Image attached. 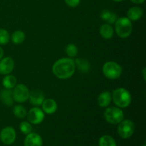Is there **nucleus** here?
Segmentation results:
<instances>
[{
  "label": "nucleus",
  "mask_w": 146,
  "mask_h": 146,
  "mask_svg": "<svg viewBox=\"0 0 146 146\" xmlns=\"http://www.w3.org/2000/svg\"><path fill=\"white\" fill-rule=\"evenodd\" d=\"M75 64L78 66V69L82 72H88L90 69V64L88 61L82 58H77L75 61Z\"/></svg>",
  "instance_id": "nucleus-22"
},
{
  "label": "nucleus",
  "mask_w": 146,
  "mask_h": 146,
  "mask_svg": "<svg viewBox=\"0 0 146 146\" xmlns=\"http://www.w3.org/2000/svg\"><path fill=\"white\" fill-rule=\"evenodd\" d=\"M2 84L4 87L7 89H11L17 85V79L12 75H7L2 80Z\"/></svg>",
  "instance_id": "nucleus-19"
},
{
  "label": "nucleus",
  "mask_w": 146,
  "mask_h": 146,
  "mask_svg": "<svg viewBox=\"0 0 146 146\" xmlns=\"http://www.w3.org/2000/svg\"><path fill=\"white\" fill-rule=\"evenodd\" d=\"M111 99H112V96H111V93L109 91H104L98 96L97 101L99 106L105 108L111 104Z\"/></svg>",
  "instance_id": "nucleus-16"
},
{
  "label": "nucleus",
  "mask_w": 146,
  "mask_h": 146,
  "mask_svg": "<svg viewBox=\"0 0 146 146\" xmlns=\"http://www.w3.org/2000/svg\"><path fill=\"white\" fill-rule=\"evenodd\" d=\"M0 99L2 101L4 104H5L7 106H11L14 103V98H13L12 91L11 89H5L1 90L0 92Z\"/></svg>",
  "instance_id": "nucleus-13"
},
{
  "label": "nucleus",
  "mask_w": 146,
  "mask_h": 146,
  "mask_svg": "<svg viewBox=\"0 0 146 146\" xmlns=\"http://www.w3.org/2000/svg\"><path fill=\"white\" fill-rule=\"evenodd\" d=\"M24 146H42L43 141L41 137L35 133L27 134L24 141Z\"/></svg>",
  "instance_id": "nucleus-11"
},
{
  "label": "nucleus",
  "mask_w": 146,
  "mask_h": 146,
  "mask_svg": "<svg viewBox=\"0 0 146 146\" xmlns=\"http://www.w3.org/2000/svg\"><path fill=\"white\" fill-rule=\"evenodd\" d=\"M115 29L116 34L120 38H127L132 33V23L127 17H121L118 19L115 22Z\"/></svg>",
  "instance_id": "nucleus-3"
},
{
  "label": "nucleus",
  "mask_w": 146,
  "mask_h": 146,
  "mask_svg": "<svg viewBox=\"0 0 146 146\" xmlns=\"http://www.w3.org/2000/svg\"><path fill=\"white\" fill-rule=\"evenodd\" d=\"M30 103L34 106H40L44 101V96L41 91H33L29 93V97Z\"/></svg>",
  "instance_id": "nucleus-14"
},
{
  "label": "nucleus",
  "mask_w": 146,
  "mask_h": 146,
  "mask_svg": "<svg viewBox=\"0 0 146 146\" xmlns=\"http://www.w3.org/2000/svg\"><path fill=\"white\" fill-rule=\"evenodd\" d=\"M98 145L99 146H117L113 138L108 135L101 136L98 141Z\"/></svg>",
  "instance_id": "nucleus-20"
},
{
  "label": "nucleus",
  "mask_w": 146,
  "mask_h": 146,
  "mask_svg": "<svg viewBox=\"0 0 146 146\" xmlns=\"http://www.w3.org/2000/svg\"><path fill=\"white\" fill-rule=\"evenodd\" d=\"M25 34L22 31H16L13 33L11 36V41L14 44H20L25 40Z\"/></svg>",
  "instance_id": "nucleus-21"
},
{
  "label": "nucleus",
  "mask_w": 146,
  "mask_h": 146,
  "mask_svg": "<svg viewBox=\"0 0 146 146\" xmlns=\"http://www.w3.org/2000/svg\"><path fill=\"white\" fill-rule=\"evenodd\" d=\"M104 75L108 79L115 80L121 77L122 74V68L121 66L114 61H108L103 66Z\"/></svg>",
  "instance_id": "nucleus-4"
},
{
  "label": "nucleus",
  "mask_w": 146,
  "mask_h": 146,
  "mask_svg": "<svg viewBox=\"0 0 146 146\" xmlns=\"http://www.w3.org/2000/svg\"><path fill=\"white\" fill-rule=\"evenodd\" d=\"M104 118L106 121L111 124H118L123 120V112L119 108L111 107L107 108L104 111Z\"/></svg>",
  "instance_id": "nucleus-5"
},
{
  "label": "nucleus",
  "mask_w": 146,
  "mask_h": 146,
  "mask_svg": "<svg viewBox=\"0 0 146 146\" xmlns=\"http://www.w3.org/2000/svg\"><path fill=\"white\" fill-rule=\"evenodd\" d=\"M113 1H116V2H121V1H124V0H113Z\"/></svg>",
  "instance_id": "nucleus-31"
},
{
  "label": "nucleus",
  "mask_w": 146,
  "mask_h": 146,
  "mask_svg": "<svg viewBox=\"0 0 146 146\" xmlns=\"http://www.w3.org/2000/svg\"><path fill=\"white\" fill-rule=\"evenodd\" d=\"M27 118L31 123L35 125L40 124L44 119V111L37 107H34L27 113Z\"/></svg>",
  "instance_id": "nucleus-9"
},
{
  "label": "nucleus",
  "mask_w": 146,
  "mask_h": 146,
  "mask_svg": "<svg viewBox=\"0 0 146 146\" xmlns=\"http://www.w3.org/2000/svg\"><path fill=\"white\" fill-rule=\"evenodd\" d=\"M29 88L24 84H18L14 86L12 91L14 101L17 103H24L29 97Z\"/></svg>",
  "instance_id": "nucleus-7"
},
{
  "label": "nucleus",
  "mask_w": 146,
  "mask_h": 146,
  "mask_svg": "<svg viewBox=\"0 0 146 146\" xmlns=\"http://www.w3.org/2000/svg\"><path fill=\"white\" fill-rule=\"evenodd\" d=\"M19 128L21 132L24 134H25V135L30 133L32 131V126H31V125L29 123L27 122V121H23V122H21L20 123Z\"/></svg>",
  "instance_id": "nucleus-26"
},
{
  "label": "nucleus",
  "mask_w": 146,
  "mask_h": 146,
  "mask_svg": "<svg viewBox=\"0 0 146 146\" xmlns=\"http://www.w3.org/2000/svg\"><path fill=\"white\" fill-rule=\"evenodd\" d=\"M131 1H132L133 3H135V4H142V3L144 2L145 0H130Z\"/></svg>",
  "instance_id": "nucleus-28"
},
{
  "label": "nucleus",
  "mask_w": 146,
  "mask_h": 146,
  "mask_svg": "<svg viewBox=\"0 0 146 146\" xmlns=\"http://www.w3.org/2000/svg\"><path fill=\"white\" fill-rule=\"evenodd\" d=\"M112 98L114 104L119 108H127L131 103V94L123 88H118L114 90Z\"/></svg>",
  "instance_id": "nucleus-2"
},
{
  "label": "nucleus",
  "mask_w": 146,
  "mask_h": 146,
  "mask_svg": "<svg viewBox=\"0 0 146 146\" xmlns=\"http://www.w3.org/2000/svg\"><path fill=\"white\" fill-rule=\"evenodd\" d=\"M66 4L70 7H76L79 4L81 0H64Z\"/></svg>",
  "instance_id": "nucleus-27"
},
{
  "label": "nucleus",
  "mask_w": 146,
  "mask_h": 146,
  "mask_svg": "<svg viewBox=\"0 0 146 146\" xmlns=\"http://www.w3.org/2000/svg\"><path fill=\"white\" fill-rule=\"evenodd\" d=\"M66 53L71 58L75 57L78 53V48L75 44H69L67 45L66 48Z\"/></svg>",
  "instance_id": "nucleus-25"
},
{
  "label": "nucleus",
  "mask_w": 146,
  "mask_h": 146,
  "mask_svg": "<svg viewBox=\"0 0 146 146\" xmlns=\"http://www.w3.org/2000/svg\"><path fill=\"white\" fill-rule=\"evenodd\" d=\"M143 11L139 7H133L127 12V18L131 21H137L143 17Z\"/></svg>",
  "instance_id": "nucleus-15"
},
{
  "label": "nucleus",
  "mask_w": 146,
  "mask_h": 146,
  "mask_svg": "<svg viewBox=\"0 0 146 146\" xmlns=\"http://www.w3.org/2000/svg\"><path fill=\"white\" fill-rule=\"evenodd\" d=\"M41 106H42V109L44 112H45L47 114L54 113L57 110L56 102L51 98L44 99Z\"/></svg>",
  "instance_id": "nucleus-12"
},
{
  "label": "nucleus",
  "mask_w": 146,
  "mask_h": 146,
  "mask_svg": "<svg viewBox=\"0 0 146 146\" xmlns=\"http://www.w3.org/2000/svg\"><path fill=\"white\" fill-rule=\"evenodd\" d=\"M13 113L17 118H24L27 115V112L26 108L23 106L18 105L16 106L13 108Z\"/></svg>",
  "instance_id": "nucleus-23"
},
{
  "label": "nucleus",
  "mask_w": 146,
  "mask_h": 146,
  "mask_svg": "<svg viewBox=\"0 0 146 146\" xmlns=\"http://www.w3.org/2000/svg\"><path fill=\"white\" fill-rule=\"evenodd\" d=\"M14 61L11 57H5L0 61V74L8 75L13 71Z\"/></svg>",
  "instance_id": "nucleus-10"
},
{
  "label": "nucleus",
  "mask_w": 146,
  "mask_h": 146,
  "mask_svg": "<svg viewBox=\"0 0 146 146\" xmlns=\"http://www.w3.org/2000/svg\"><path fill=\"white\" fill-rule=\"evenodd\" d=\"M3 56H4V51H3L2 48H1V46H0V60L2 58Z\"/></svg>",
  "instance_id": "nucleus-30"
},
{
  "label": "nucleus",
  "mask_w": 146,
  "mask_h": 146,
  "mask_svg": "<svg viewBox=\"0 0 146 146\" xmlns=\"http://www.w3.org/2000/svg\"><path fill=\"white\" fill-rule=\"evenodd\" d=\"M10 36L8 31L4 29H0V44L6 45L9 41Z\"/></svg>",
  "instance_id": "nucleus-24"
},
{
  "label": "nucleus",
  "mask_w": 146,
  "mask_h": 146,
  "mask_svg": "<svg viewBox=\"0 0 146 146\" xmlns=\"http://www.w3.org/2000/svg\"><path fill=\"white\" fill-rule=\"evenodd\" d=\"M101 18L109 24H113L118 19L116 14L108 9H104L101 11Z\"/></svg>",
  "instance_id": "nucleus-17"
},
{
  "label": "nucleus",
  "mask_w": 146,
  "mask_h": 146,
  "mask_svg": "<svg viewBox=\"0 0 146 146\" xmlns=\"http://www.w3.org/2000/svg\"><path fill=\"white\" fill-rule=\"evenodd\" d=\"M15 130L11 126H7L3 128L0 133V140L4 144L7 145L14 143L16 140Z\"/></svg>",
  "instance_id": "nucleus-8"
},
{
  "label": "nucleus",
  "mask_w": 146,
  "mask_h": 146,
  "mask_svg": "<svg viewBox=\"0 0 146 146\" xmlns=\"http://www.w3.org/2000/svg\"><path fill=\"white\" fill-rule=\"evenodd\" d=\"M100 34L105 39H110L113 36V29L109 24H104L100 28Z\"/></svg>",
  "instance_id": "nucleus-18"
},
{
  "label": "nucleus",
  "mask_w": 146,
  "mask_h": 146,
  "mask_svg": "<svg viewBox=\"0 0 146 146\" xmlns=\"http://www.w3.org/2000/svg\"><path fill=\"white\" fill-rule=\"evenodd\" d=\"M76 70L75 61L71 58L57 60L52 66V72L59 79H67L74 75Z\"/></svg>",
  "instance_id": "nucleus-1"
},
{
  "label": "nucleus",
  "mask_w": 146,
  "mask_h": 146,
  "mask_svg": "<svg viewBox=\"0 0 146 146\" xmlns=\"http://www.w3.org/2000/svg\"><path fill=\"white\" fill-rule=\"evenodd\" d=\"M143 146H146V145H145V144H144V145H143Z\"/></svg>",
  "instance_id": "nucleus-32"
},
{
  "label": "nucleus",
  "mask_w": 146,
  "mask_h": 146,
  "mask_svg": "<svg viewBox=\"0 0 146 146\" xmlns=\"http://www.w3.org/2000/svg\"><path fill=\"white\" fill-rule=\"evenodd\" d=\"M145 71H146V69L145 68H143V71H142V74H143V79H144V81H145L146 80V76H145Z\"/></svg>",
  "instance_id": "nucleus-29"
},
{
  "label": "nucleus",
  "mask_w": 146,
  "mask_h": 146,
  "mask_svg": "<svg viewBox=\"0 0 146 146\" xmlns=\"http://www.w3.org/2000/svg\"><path fill=\"white\" fill-rule=\"evenodd\" d=\"M135 131V125L131 120H123L118 127V133L123 139L131 137Z\"/></svg>",
  "instance_id": "nucleus-6"
}]
</instances>
